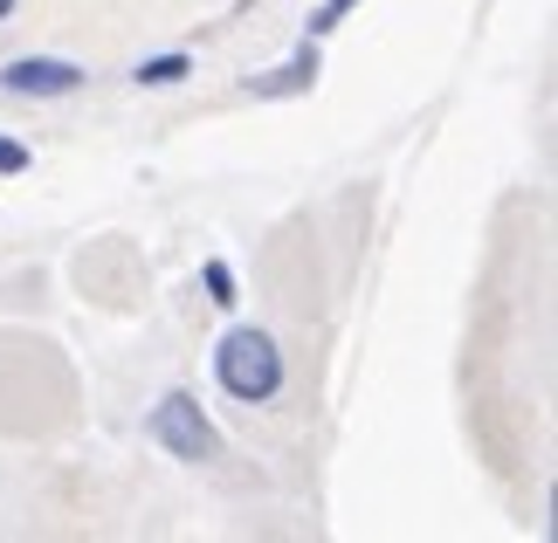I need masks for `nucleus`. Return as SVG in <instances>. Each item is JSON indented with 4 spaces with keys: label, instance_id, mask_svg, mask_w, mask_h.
Segmentation results:
<instances>
[{
    "label": "nucleus",
    "instance_id": "nucleus-1",
    "mask_svg": "<svg viewBox=\"0 0 558 543\" xmlns=\"http://www.w3.org/2000/svg\"><path fill=\"white\" fill-rule=\"evenodd\" d=\"M214 379H221L228 399L242 406H269L283 393V344L269 331H255V323H234V331L214 344Z\"/></svg>",
    "mask_w": 558,
    "mask_h": 543
},
{
    "label": "nucleus",
    "instance_id": "nucleus-2",
    "mask_svg": "<svg viewBox=\"0 0 558 543\" xmlns=\"http://www.w3.org/2000/svg\"><path fill=\"white\" fill-rule=\"evenodd\" d=\"M145 433H153L173 461H214V454H221V427L207 420V406L193 393H166L153 412H145Z\"/></svg>",
    "mask_w": 558,
    "mask_h": 543
},
{
    "label": "nucleus",
    "instance_id": "nucleus-3",
    "mask_svg": "<svg viewBox=\"0 0 558 543\" xmlns=\"http://www.w3.org/2000/svg\"><path fill=\"white\" fill-rule=\"evenodd\" d=\"M83 83H90V70L70 55H14L0 62V90L8 97H76Z\"/></svg>",
    "mask_w": 558,
    "mask_h": 543
},
{
    "label": "nucleus",
    "instance_id": "nucleus-4",
    "mask_svg": "<svg viewBox=\"0 0 558 543\" xmlns=\"http://www.w3.org/2000/svg\"><path fill=\"white\" fill-rule=\"evenodd\" d=\"M317 83V41H304L290 62H276V76H248L242 90L248 97H290V90H311Z\"/></svg>",
    "mask_w": 558,
    "mask_h": 543
},
{
    "label": "nucleus",
    "instance_id": "nucleus-5",
    "mask_svg": "<svg viewBox=\"0 0 558 543\" xmlns=\"http://www.w3.org/2000/svg\"><path fill=\"white\" fill-rule=\"evenodd\" d=\"M186 76H193V55H186V49L145 55L138 70H132V83H138V90H166V83H186Z\"/></svg>",
    "mask_w": 558,
    "mask_h": 543
},
{
    "label": "nucleus",
    "instance_id": "nucleus-6",
    "mask_svg": "<svg viewBox=\"0 0 558 543\" xmlns=\"http://www.w3.org/2000/svg\"><path fill=\"white\" fill-rule=\"evenodd\" d=\"M201 282H207V296H214V303H221V310H234V296H242V289H234V269L221 262V255H214V262L201 269Z\"/></svg>",
    "mask_w": 558,
    "mask_h": 543
},
{
    "label": "nucleus",
    "instance_id": "nucleus-7",
    "mask_svg": "<svg viewBox=\"0 0 558 543\" xmlns=\"http://www.w3.org/2000/svg\"><path fill=\"white\" fill-rule=\"evenodd\" d=\"M35 165V151L21 145V138H0V180H14V172H28Z\"/></svg>",
    "mask_w": 558,
    "mask_h": 543
},
{
    "label": "nucleus",
    "instance_id": "nucleus-8",
    "mask_svg": "<svg viewBox=\"0 0 558 543\" xmlns=\"http://www.w3.org/2000/svg\"><path fill=\"white\" fill-rule=\"evenodd\" d=\"M352 8H359V0H325V8L311 14V41H317V35H331V28H338V21H345Z\"/></svg>",
    "mask_w": 558,
    "mask_h": 543
},
{
    "label": "nucleus",
    "instance_id": "nucleus-9",
    "mask_svg": "<svg viewBox=\"0 0 558 543\" xmlns=\"http://www.w3.org/2000/svg\"><path fill=\"white\" fill-rule=\"evenodd\" d=\"M0 21H14V0H0Z\"/></svg>",
    "mask_w": 558,
    "mask_h": 543
}]
</instances>
